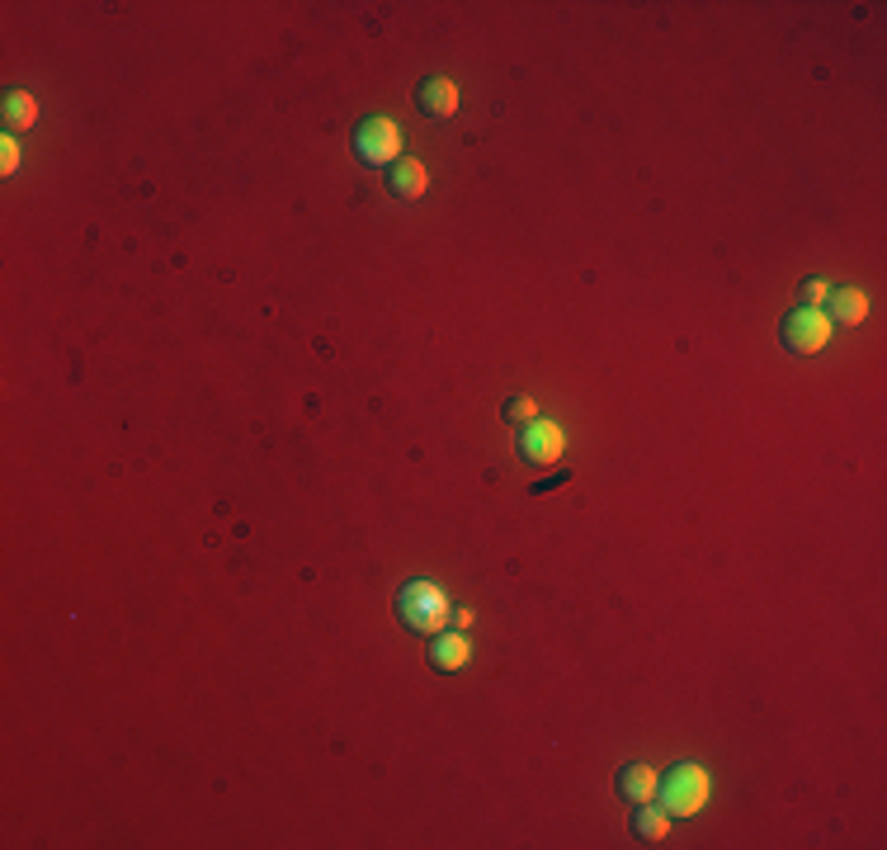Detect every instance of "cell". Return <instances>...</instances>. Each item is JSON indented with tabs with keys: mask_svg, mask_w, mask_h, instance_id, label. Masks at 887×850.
<instances>
[{
	"mask_svg": "<svg viewBox=\"0 0 887 850\" xmlns=\"http://www.w3.org/2000/svg\"><path fill=\"white\" fill-rule=\"evenodd\" d=\"M501 417H505V426H529V421H534L539 417V407L534 402H529V398H505V407H501Z\"/></svg>",
	"mask_w": 887,
	"mask_h": 850,
	"instance_id": "obj_13",
	"label": "cell"
},
{
	"mask_svg": "<svg viewBox=\"0 0 887 850\" xmlns=\"http://www.w3.org/2000/svg\"><path fill=\"white\" fill-rule=\"evenodd\" d=\"M657 770L652 765H642V761H628V765H619V775H614V794L633 808V803H652L657 799Z\"/></svg>",
	"mask_w": 887,
	"mask_h": 850,
	"instance_id": "obj_9",
	"label": "cell"
},
{
	"mask_svg": "<svg viewBox=\"0 0 887 850\" xmlns=\"http://www.w3.org/2000/svg\"><path fill=\"white\" fill-rule=\"evenodd\" d=\"M708 794H713V780H708V770L694 765V761H676V765H670L666 775L657 780V803L670 813V822L694 818L699 808L708 803Z\"/></svg>",
	"mask_w": 887,
	"mask_h": 850,
	"instance_id": "obj_2",
	"label": "cell"
},
{
	"mask_svg": "<svg viewBox=\"0 0 887 850\" xmlns=\"http://www.w3.org/2000/svg\"><path fill=\"white\" fill-rule=\"evenodd\" d=\"M821 312L831 317V326H859L869 317V299L859 289H831V299L821 303Z\"/></svg>",
	"mask_w": 887,
	"mask_h": 850,
	"instance_id": "obj_10",
	"label": "cell"
},
{
	"mask_svg": "<svg viewBox=\"0 0 887 850\" xmlns=\"http://www.w3.org/2000/svg\"><path fill=\"white\" fill-rule=\"evenodd\" d=\"M383 185H387L392 199L416 204V199H425V189H430V170H425V162H416V156H397V162L383 170Z\"/></svg>",
	"mask_w": 887,
	"mask_h": 850,
	"instance_id": "obj_6",
	"label": "cell"
},
{
	"mask_svg": "<svg viewBox=\"0 0 887 850\" xmlns=\"http://www.w3.org/2000/svg\"><path fill=\"white\" fill-rule=\"evenodd\" d=\"M472 619H477V615H472L467 605H453V624L449 628H472Z\"/></svg>",
	"mask_w": 887,
	"mask_h": 850,
	"instance_id": "obj_17",
	"label": "cell"
},
{
	"mask_svg": "<svg viewBox=\"0 0 887 850\" xmlns=\"http://www.w3.org/2000/svg\"><path fill=\"white\" fill-rule=\"evenodd\" d=\"M425 643H430L425 662H430V671H440V676H453V671H463L467 657H472V643H467L463 628H444V634L425 638Z\"/></svg>",
	"mask_w": 887,
	"mask_h": 850,
	"instance_id": "obj_7",
	"label": "cell"
},
{
	"mask_svg": "<svg viewBox=\"0 0 887 850\" xmlns=\"http://www.w3.org/2000/svg\"><path fill=\"white\" fill-rule=\"evenodd\" d=\"M831 317H826L821 307H794V312H783V322H779V345L788 350V354H798V360H812V354H821L826 345H831Z\"/></svg>",
	"mask_w": 887,
	"mask_h": 850,
	"instance_id": "obj_4",
	"label": "cell"
},
{
	"mask_svg": "<svg viewBox=\"0 0 887 850\" xmlns=\"http://www.w3.org/2000/svg\"><path fill=\"white\" fill-rule=\"evenodd\" d=\"M416 109L425 118H435V124H444V118L459 114V86H453L449 76H425L416 86Z\"/></svg>",
	"mask_w": 887,
	"mask_h": 850,
	"instance_id": "obj_8",
	"label": "cell"
},
{
	"mask_svg": "<svg viewBox=\"0 0 887 850\" xmlns=\"http://www.w3.org/2000/svg\"><path fill=\"white\" fill-rule=\"evenodd\" d=\"M670 832V813L652 799V803H633V841L642 846H657Z\"/></svg>",
	"mask_w": 887,
	"mask_h": 850,
	"instance_id": "obj_12",
	"label": "cell"
},
{
	"mask_svg": "<svg viewBox=\"0 0 887 850\" xmlns=\"http://www.w3.org/2000/svg\"><path fill=\"white\" fill-rule=\"evenodd\" d=\"M0 124H6V133H10V137L29 133V128L38 124V100H33L29 90H10L6 100H0Z\"/></svg>",
	"mask_w": 887,
	"mask_h": 850,
	"instance_id": "obj_11",
	"label": "cell"
},
{
	"mask_svg": "<svg viewBox=\"0 0 887 850\" xmlns=\"http://www.w3.org/2000/svg\"><path fill=\"white\" fill-rule=\"evenodd\" d=\"M0 170H6V175L19 170V143H14L10 133H6V143H0Z\"/></svg>",
	"mask_w": 887,
	"mask_h": 850,
	"instance_id": "obj_15",
	"label": "cell"
},
{
	"mask_svg": "<svg viewBox=\"0 0 887 850\" xmlns=\"http://www.w3.org/2000/svg\"><path fill=\"white\" fill-rule=\"evenodd\" d=\"M798 299H802V307H821L826 299H831V284H826V280H802Z\"/></svg>",
	"mask_w": 887,
	"mask_h": 850,
	"instance_id": "obj_14",
	"label": "cell"
},
{
	"mask_svg": "<svg viewBox=\"0 0 887 850\" xmlns=\"http://www.w3.org/2000/svg\"><path fill=\"white\" fill-rule=\"evenodd\" d=\"M515 453H520L524 468H558L562 453H566V430L558 421L534 417L529 426L515 430Z\"/></svg>",
	"mask_w": 887,
	"mask_h": 850,
	"instance_id": "obj_5",
	"label": "cell"
},
{
	"mask_svg": "<svg viewBox=\"0 0 887 850\" xmlns=\"http://www.w3.org/2000/svg\"><path fill=\"white\" fill-rule=\"evenodd\" d=\"M397 624L406 628V634H416V638L444 634V628L453 624V600H449V590H444L440 582H425V577L406 582V586L397 590Z\"/></svg>",
	"mask_w": 887,
	"mask_h": 850,
	"instance_id": "obj_1",
	"label": "cell"
},
{
	"mask_svg": "<svg viewBox=\"0 0 887 850\" xmlns=\"http://www.w3.org/2000/svg\"><path fill=\"white\" fill-rule=\"evenodd\" d=\"M349 152H354V162H359V166H383L387 170L402 156V128L392 124L387 114H368V118L354 124Z\"/></svg>",
	"mask_w": 887,
	"mask_h": 850,
	"instance_id": "obj_3",
	"label": "cell"
},
{
	"mask_svg": "<svg viewBox=\"0 0 887 850\" xmlns=\"http://www.w3.org/2000/svg\"><path fill=\"white\" fill-rule=\"evenodd\" d=\"M566 482H571V468H558L553 478H543V482L529 487V497H543V491H558V487H566Z\"/></svg>",
	"mask_w": 887,
	"mask_h": 850,
	"instance_id": "obj_16",
	"label": "cell"
}]
</instances>
